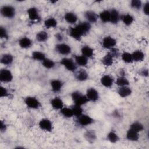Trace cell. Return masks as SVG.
Here are the masks:
<instances>
[{"instance_id":"cell-29","label":"cell","mask_w":149,"mask_h":149,"mask_svg":"<svg viewBox=\"0 0 149 149\" xmlns=\"http://www.w3.org/2000/svg\"><path fill=\"white\" fill-rule=\"evenodd\" d=\"M0 62L5 65H11L13 62V56L10 54H3L1 57Z\"/></svg>"},{"instance_id":"cell-30","label":"cell","mask_w":149,"mask_h":149,"mask_svg":"<svg viewBox=\"0 0 149 149\" xmlns=\"http://www.w3.org/2000/svg\"><path fill=\"white\" fill-rule=\"evenodd\" d=\"M120 20L125 25L129 26L133 23L134 19L132 15L129 13H126L120 15Z\"/></svg>"},{"instance_id":"cell-45","label":"cell","mask_w":149,"mask_h":149,"mask_svg":"<svg viewBox=\"0 0 149 149\" xmlns=\"http://www.w3.org/2000/svg\"><path fill=\"white\" fill-rule=\"evenodd\" d=\"M109 50H110V51H109V52L112 55V56L113 57V58H118L120 56L119 50L117 48L113 47V48L110 49Z\"/></svg>"},{"instance_id":"cell-4","label":"cell","mask_w":149,"mask_h":149,"mask_svg":"<svg viewBox=\"0 0 149 149\" xmlns=\"http://www.w3.org/2000/svg\"><path fill=\"white\" fill-rule=\"evenodd\" d=\"M60 63L68 71L73 72L77 69V65L74 61L71 58H63L60 61Z\"/></svg>"},{"instance_id":"cell-25","label":"cell","mask_w":149,"mask_h":149,"mask_svg":"<svg viewBox=\"0 0 149 149\" xmlns=\"http://www.w3.org/2000/svg\"><path fill=\"white\" fill-rule=\"evenodd\" d=\"M126 139L130 141H137L139 139V133L131 129H129L126 134Z\"/></svg>"},{"instance_id":"cell-17","label":"cell","mask_w":149,"mask_h":149,"mask_svg":"<svg viewBox=\"0 0 149 149\" xmlns=\"http://www.w3.org/2000/svg\"><path fill=\"white\" fill-rule=\"evenodd\" d=\"M69 36L73 38V39L77 40V41H80L81 40L83 35L80 33V31L79 30V29L75 27H70L69 29Z\"/></svg>"},{"instance_id":"cell-31","label":"cell","mask_w":149,"mask_h":149,"mask_svg":"<svg viewBox=\"0 0 149 149\" xmlns=\"http://www.w3.org/2000/svg\"><path fill=\"white\" fill-rule=\"evenodd\" d=\"M49 36L47 31H40L36 35V38L39 42H44L48 39Z\"/></svg>"},{"instance_id":"cell-1","label":"cell","mask_w":149,"mask_h":149,"mask_svg":"<svg viewBox=\"0 0 149 149\" xmlns=\"http://www.w3.org/2000/svg\"><path fill=\"white\" fill-rule=\"evenodd\" d=\"M71 97L74 105L83 106L89 102L86 95L77 90L72 93Z\"/></svg>"},{"instance_id":"cell-12","label":"cell","mask_w":149,"mask_h":149,"mask_svg":"<svg viewBox=\"0 0 149 149\" xmlns=\"http://www.w3.org/2000/svg\"><path fill=\"white\" fill-rule=\"evenodd\" d=\"M76 26L79 29V30L80 31V33H81L83 36H85L86 34L88 33L91 28V23H90L89 22H88L87 21L80 22Z\"/></svg>"},{"instance_id":"cell-16","label":"cell","mask_w":149,"mask_h":149,"mask_svg":"<svg viewBox=\"0 0 149 149\" xmlns=\"http://www.w3.org/2000/svg\"><path fill=\"white\" fill-rule=\"evenodd\" d=\"M83 136L86 140L90 143H93L97 140V138L96 133L94 130H86L84 132Z\"/></svg>"},{"instance_id":"cell-6","label":"cell","mask_w":149,"mask_h":149,"mask_svg":"<svg viewBox=\"0 0 149 149\" xmlns=\"http://www.w3.org/2000/svg\"><path fill=\"white\" fill-rule=\"evenodd\" d=\"M13 74L8 69H1L0 70V81L3 83H10L13 80Z\"/></svg>"},{"instance_id":"cell-7","label":"cell","mask_w":149,"mask_h":149,"mask_svg":"<svg viewBox=\"0 0 149 149\" xmlns=\"http://www.w3.org/2000/svg\"><path fill=\"white\" fill-rule=\"evenodd\" d=\"M38 126L42 130L47 132H51L53 130L52 122L48 118L41 119L39 121Z\"/></svg>"},{"instance_id":"cell-3","label":"cell","mask_w":149,"mask_h":149,"mask_svg":"<svg viewBox=\"0 0 149 149\" xmlns=\"http://www.w3.org/2000/svg\"><path fill=\"white\" fill-rule=\"evenodd\" d=\"M1 15L8 19H12L15 17L16 14L15 8L11 5H3L1 7Z\"/></svg>"},{"instance_id":"cell-26","label":"cell","mask_w":149,"mask_h":149,"mask_svg":"<svg viewBox=\"0 0 149 149\" xmlns=\"http://www.w3.org/2000/svg\"><path fill=\"white\" fill-rule=\"evenodd\" d=\"M81 53L87 58H91L94 55V49L89 45H83L81 48Z\"/></svg>"},{"instance_id":"cell-48","label":"cell","mask_w":149,"mask_h":149,"mask_svg":"<svg viewBox=\"0 0 149 149\" xmlns=\"http://www.w3.org/2000/svg\"><path fill=\"white\" fill-rule=\"evenodd\" d=\"M140 74L144 77H147L148 76V69H143L140 70Z\"/></svg>"},{"instance_id":"cell-14","label":"cell","mask_w":149,"mask_h":149,"mask_svg":"<svg viewBox=\"0 0 149 149\" xmlns=\"http://www.w3.org/2000/svg\"><path fill=\"white\" fill-rule=\"evenodd\" d=\"M100 82L104 87L106 88H111L113 84L114 79L109 74H105L101 77Z\"/></svg>"},{"instance_id":"cell-5","label":"cell","mask_w":149,"mask_h":149,"mask_svg":"<svg viewBox=\"0 0 149 149\" xmlns=\"http://www.w3.org/2000/svg\"><path fill=\"white\" fill-rule=\"evenodd\" d=\"M55 51L58 54L62 55H68L72 52V48L70 45L66 43H58L55 47Z\"/></svg>"},{"instance_id":"cell-15","label":"cell","mask_w":149,"mask_h":149,"mask_svg":"<svg viewBox=\"0 0 149 149\" xmlns=\"http://www.w3.org/2000/svg\"><path fill=\"white\" fill-rule=\"evenodd\" d=\"M50 104L52 108L55 110H60L64 107L62 100L58 97H55L52 98L51 100Z\"/></svg>"},{"instance_id":"cell-49","label":"cell","mask_w":149,"mask_h":149,"mask_svg":"<svg viewBox=\"0 0 149 149\" xmlns=\"http://www.w3.org/2000/svg\"><path fill=\"white\" fill-rule=\"evenodd\" d=\"M55 38H56V40H57L58 41H59V42H62V40H63V36H62V34L58 33H57L56 34H55Z\"/></svg>"},{"instance_id":"cell-18","label":"cell","mask_w":149,"mask_h":149,"mask_svg":"<svg viewBox=\"0 0 149 149\" xmlns=\"http://www.w3.org/2000/svg\"><path fill=\"white\" fill-rule=\"evenodd\" d=\"M63 82L59 79L52 80L50 82V86L51 90L54 93H58L61 91L63 87Z\"/></svg>"},{"instance_id":"cell-40","label":"cell","mask_w":149,"mask_h":149,"mask_svg":"<svg viewBox=\"0 0 149 149\" xmlns=\"http://www.w3.org/2000/svg\"><path fill=\"white\" fill-rule=\"evenodd\" d=\"M120 57H121L122 60L126 63H131L133 62V59H132V54L129 52H127V51L123 52L121 54Z\"/></svg>"},{"instance_id":"cell-43","label":"cell","mask_w":149,"mask_h":149,"mask_svg":"<svg viewBox=\"0 0 149 149\" xmlns=\"http://www.w3.org/2000/svg\"><path fill=\"white\" fill-rule=\"evenodd\" d=\"M0 37L1 39L8 40L9 38V34L5 27H0Z\"/></svg>"},{"instance_id":"cell-44","label":"cell","mask_w":149,"mask_h":149,"mask_svg":"<svg viewBox=\"0 0 149 149\" xmlns=\"http://www.w3.org/2000/svg\"><path fill=\"white\" fill-rule=\"evenodd\" d=\"M10 94L9 93L7 88L1 86L0 87V97L1 98L9 97H10Z\"/></svg>"},{"instance_id":"cell-34","label":"cell","mask_w":149,"mask_h":149,"mask_svg":"<svg viewBox=\"0 0 149 149\" xmlns=\"http://www.w3.org/2000/svg\"><path fill=\"white\" fill-rule=\"evenodd\" d=\"M107 139L111 143H116L119 141V137L115 132L111 130L107 134Z\"/></svg>"},{"instance_id":"cell-10","label":"cell","mask_w":149,"mask_h":149,"mask_svg":"<svg viewBox=\"0 0 149 149\" xmlns=\"http://www.w3.org/2000/svg\"><path fill=\"white\" fill-rule=\"evenodd\" d=\"M86 95L89 101L96 102L98 100L100 95L98 91L94 87H90L86 91Z\"/></svg>"},{"instance_id":"cell-39","label":"cell","mask_w":149,"mask_h":149,"mask_svg":"<svg viewBox=\"0 0 149 149\" xmlns=\"http://www.w3.org/2000/svg\"><path fill=\"white\" fill-rule=\"evenodd\" d=\"M42 65L46 69H51L55 66V62L49 58H45L42 62Z\"/></svg>"},{"instance_id":"cell-2","label":"cell","mask_w":149,"mask_h":149,"mask_svg":"<svg viewBox=\"0 0 149 149\" xmlns=\"http://www.w3.org/2000/svg\"><path fill=\"white\" fill-rule=\"evenodd\" d=\"M24 102L29 108L32 109H37L41 106L40 101L36 97L33 96L26 97L24 100Z\"/></svg>"},{"instance_id":"cell-24","label":"cell","mask_w":149,"mask_h":149,"mask_svg":"<svg viewBox=\"0 0 149 149\" xmlns=\"http://www.w3.org/2000/svg\"><path fill=\"white\" fill-rule=\"evenodd\" d=\"M132 93V90L131 88L128 86H122L119 87L118 90V94L122 98H126L130 95Z\"/></svg>"},{"instance_id":"cell-46","label":"cell","mask_w":149,"mask_h":149,"mask_svg":"<svg viewBox=\"0 0 149 149\" xmlns=\"http://www.w3.org/2000/svg\"><path fill=\"white\" fill-rule=\"evenodd\" d=\"M143 12L144 15H149V2L147 1L143 6Z\"/></svg>"},{"instance_id":"cell-35","label":"cell","mask_w":149,"mask_h":149,"mask_svg":"<svg viewBox=\"0 0 149 149\" xmlns=\"http://www.w3.org/2000/svg\"><path fill=\"white\" fill-rule=\"evenodd\" d=\"M32 58L37 61L42 62L45 58H46L45 54L41 51H34L31 54Z\"/></svg>"},{"instance_id":"cell-32","label":"cell","mask_w":149,"mask_h":149,"mask_svg":"<svg viewBox=\"0 0 149 149\" xmlns=\"http://www.w3.org/2000/svg\"><path fill=\"white\" fill-rule=\"evenodd\" d=\"M44 25L47 29L55 28L58 25V22L54 17H49L44 20Z\"/></svg>"},{"instance_id":"cell-11","label":"cell","mask_w":149,"mask_h":149,"mask_svg":"<svg viewBox=\"0 0 149 149\" xmlns=\"http://www.w3.org/2000/svg\"><path fill=\"white\" fill-rule=\"evenodd\" d=\"M27 15L29 19L32 21H39L40 20V16L38 9L36 7H30L27 9Z\"/></svg>"},{"instance_id":"cell-37","label":"cell","mask_w":149,"mask_h":149,"mask_svg":"<svg viewBox=\"0 0 149 149\" xmlns=\"http://www.w3.org/2000/svg\"><path fill=\"white\" fill-rule=\"evenodd\" d=\"M115 83L119 87L128 86L129 85V81L124 76H120L116 79Z\"/></svg>"},{"instance_id":"cell-42","label":"cell","mask_w":149,"mask_h":149,"mask_svg":"<svg viewBox=\"0 0 149 149\" xmlns=\"http://www.w3.org/2000/svg\"><path fill=\"white\" fill-rule=\"evenodd\" d=\"M142 6V2L140 0H132L130 2V6L134 9H140Z\"/></svg>"},{"instance_id":"cell-20","label":"cell","mask_w":149,"mask_h":149,"mask_svg":"<svg viewBox=\"0 0 149 149\" xmlns=\"http://www.w3.org/2000/svg\"><path fill=\"white\" fill-rule=\"evenodd\" d=\"M64 20L69 24H74L77 22L78 17L76 14L72 12H68L64 15Z\"/></svg>"},{"instance_id":"cell-22","label":"cell","mask_w":149,"mask_h":149,"mask_svg":"<svg viewBox=\"0 0 149 149\" xmlns=\"http://www.w3.org/2000/svg\"><path fill=\"white\" fill-rule=\"evenodd\" d=\"M19 45L22 48L27 49L32 46L33 41L27 37H23L19 39Z\"/></svg>"},{"instance_id":"cell-27","label":"cell","mask_w":149,"mask_h":149,"mask_svg":"<svg viewBox=\"0 0 149 149\" xmlns=\"http://www.w3.org/2000/svg\"><path fill=\"white\" fill-rule=\"evenodd\" d=\"M74 62H76L77 65L81 67H84L86 66L88 64V58H87L83 55H75Z\"/></svg>"},{"instance_id":"cell-13","label":"cell","mask_w":149,"mask_h":149,"mask_svg":"<svg viewBox=\"0 0 149 149\" xmlns=\"http://www.w3.org/2000/svg\"><path fill=\"white\" fill-rule=\"evenodd\" d=\"M84 15L87 22L90 23H95L98 20V15L93 10H87L85 12Z\"/></svg>"},{"instance_id":"cell-38","label":"cell","mask_w":149,"mask_h":149,"mask_svg":"<svg viewBox=\"0 0 149 149\" xmlns=\"http://www.w3.org/2000/svg\"><path fill=\"white\" fill-rule=\"evenodd\" d=\"M129 128L135 132L139 133L144 130V126L141 122L138 121H134L132 123H131Z\"/></svg>"},{"instance_id":"cell-9","label":"cell","mask_w":149,"mask_h":149,"mask_svg":"<svg viewBox=\"0 0 149 149\" xmlns=\"http://www.w3.org/2000/svg\"><path fill=\"white\" fill-rule=\"evenodd\" d=\"M116 40L115 38L108 36L105 37L102 40V47L105 49H110L113 47H115L116 45Z\"/></svg>"},{"instance_id":"cell-21","label":"cell","mask_w":149,"mask_h":149,"mask_svg":"<svg viewBox=\"0 0 149 149\" xmlns=\"http://www.w3.org/2000/svg\"><path fill=\"white\" fill-rule=\"evenodd\" d=\"M88 73L83 69H81L77 71L75 74L76 79L79 81H85L88 80Z\"/></svg>"},{"instance_id":"cell-41","label":"cell","mask_w":149,"mask_h":149,"mask_svg":"<svg viewBox=\"0 0 149 149\" xmlns=\"http://www.w3.org/2000/svg\"><path fill=\"white\" fill-rule=\"evenodd\" d=\"M72 111L73 112L74 116H76V118L80 116L83 114V109L82 108V106H79L77 105H74L72 108Z\"/></svg>"},{"instance_id":"cell-36","label":"cell","mask_w":149,"mask_h":149,"mask_svg":"<svg viewBox=\"0 0 149 149\" xmlns=\"http://www.w3.org/2000/svg\"><path fill=\"white\" fill-rule=\"evenodd\" d=\"M61 114L66 118H70L73 116H74L73 112L72 111V108H68V107H63L62 109L60 110Z\"/></svg>"},{"instance_id":"cell-8","label":"cell","mask_w":149,"mask_h":149,"mask_svg":"<svg viewBox=\"0 0 149 149\" xmlns=\"http://www.w3.org/2000/svg\"><path fill=\"white\" fill-rule=\"evenodd\" d=\"M77 122L79 125L85 127L91 125L94 122V119L90 116L83 113L77 118Z\"/></svg>"},{"instance_id":"cell-33","label":"cell","mask_w":149,"mask_h":149,"mask_svg":"<svg viewBox=\"0 0 149 149\" xmlns=\"http://www.w3.org/2000/svg\"><path fill=\"white\" fill-rule=\"evenodd\" d=\"M98 18L104 23L110 22V10H103L99 13Z\"/></svg>"},{"instance_id":"cell-19","label":"cell","mask_w":149,"mask_h":149,"mask_svg":"<svg viewBox=\"0 0 149 149\" xmlns=\"http://www.w3.org/2000/svg\"><path fill=\"white\" fill-rule=\"evenodd\" d=\"M120 20V15L116 9L110 10V22L113 24H116Z\"/></svg>"},{"instance_id":"cell-47","label":"cell","mask_w":149,"mask_h":149,"mask_svg":"<svg viewBox=\"0 0 149 149\" xmlns=\"http://www.w3.org/2000/svg\"><path fill=\"white\" fill-rule=\"evenodd\" d=\"M6 129H7V126H6V123L3 120H1V125H0L1 132L3 133L6 130Z\"/></svg>"},{"instance_id":"cell-23","label":"cell","mask_w":149,"mask_h":149,"mask_svg":"<svg viewBox=\"0 0 149 149\" xmlns=\"http://www.w3.org/2000/svg\"><path fill=\"white\" fill-rule=\"evenodd\" d=\"M132 54L133 61L139 62H142L145 58L144 53L140 49H137L134 51Z\"/></svg>"},{"instance_id":"cell-28","label":"cell","mask_w":149,"mask_h":149,"mask_svg":"<svg viewBox=\"0 0 149 149\" xmlns=\"http://www.w3.org/2000/svg\"><path fill=\"white\" fill-rule=\"evenodd\" d=\"M113 57L112 55L108 52L101 59V63L105 66H111L113 65Z\"/></svg>"}]
</instances>
